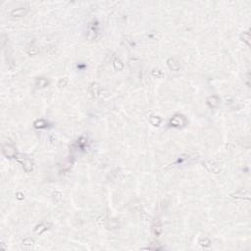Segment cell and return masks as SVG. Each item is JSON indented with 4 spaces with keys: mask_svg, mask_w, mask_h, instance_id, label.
<instances>
[{
    "mask_svg": "<svg viewBox=\"0 0 251 251\" xmlns=\"http://www.w3.org/2000/svg\"><path fill=\"white\" fill-rule=\"evenodd\" d=\"M151 74H152L153 76H155V77H160V76H162V72L160 71V70H156L154 69L152 72H151Z\"/></svg>",
    "mask_w": 251,
    "mask_h": 251,
    "instance_id": "cell-23",
    "label": "cell"
},
{
    "mask_svg": "<svg viewBox=\"0 0 251 251\" xmlns=\"http://www.w3.org/2000/svg\"><path fill=\"white\" fill-rule=\"evenodd\" d=\"M16 159L20 164L23 166L24 170L27 172V173H31L34 171V162L29 158L28 156L23 155V154H18L16 156Z\"/></svg>",
    "mask_w": 251,
    "mask_h": 251,
    "instance_id": "cell-1",
    "label": "cell"
},
{
    "mask_svg": "<svg viewBox=\"0 0 251 251\" xmlns=\"http://www.w3.org/2000/svg\"><path fill=\"white\" fill-rule=\"evenodd\" d=\"M167 65L170 68L172 71H179L180 68V65L179 63V61L176 60L175 58H170L167 61Z\"/></svg>",
    "mask_w": 251,
    "mask_h": 251,
    "instance_id": "cell-11",
    "label": "cell"
},
{
    "mask_svg": "<svg viewBox=\"0 0 251 251\" xmlns=\"http://www.w3.org/2000/svg\"><path fill=\"white\" fill-rule=\"evenodd\" d=\"M232 197L235 198V199H249L250 193L246 189H240L235 193L232 194Z\"/></svg>",
    "mask_w": 251,
    "mask_h": 251,
    "instance_id": "cell-9",
    "label": "cell"
},
{
    "mask_svg": "<svg viewBox=\"0 0 251 251\" xmlns=\"http://www.w3.org/2000/svg\"><path fill=\"white\" fill-rule=\"evenodd\" d=\"M198 242H199L200 246H202V247H204V248H207V247H209L210 245H211V240H210L208 237H206V236H204V237H201Z\"/></svg>",
    "mask_w": 251,
    "mask_h": 251,
    "instance_id": "cell-18",
    "label": "cell"
},
{
    "mask_svg": "<svg viewBox=\"0 0 251 251\" xmlns=\"http://www.w3.org/2000/svg\"><path fill=\"white\" fill-rule=\"evenodd\" d=\"M67 83H68V78H61V80L58 81V86H59L60 88H62V87H65L67 86Z\"/></svg>",
    "mask_w": 251,
    "mask_h": 251,
    "instance_id": "cell-22",
    "label": "cell"
},
{
    "mask_svg": "<svg viewBox=\"0 0 251 251\" xmlns=\"http://www.w3.org/2000/svg\"><path fill=\"white\" fill-rule=\"evenodd\" d=\"M203 166L205 167L207 170H208L210 173H213V174H219L221 172V169L220 167L215 164V163L213 162H210V161H203L202 162Z\"/></svg>",
    "mask_w": 251,
    "mask_h": 251,
    "instance_id": "cell-5",
    "label": "cell"
},
{
    "mask_svg": "<svg viewBox=\"0 0 251 251\" xmlns=\"http://www.w3.org/2000/svg\"><path fill=\"white\" fill-rule=\"evenodd\" d=\"M206 103H207V105H208L209 108H211V109H215V108H217L219 106L220 100H219V98L216 95H212V96H209V97L207 98Z\"/></svg>",
    "mask_w": 251,
    "mask_h": 251,
    "instance_id": "cell-10",
    "label": "cell"
},
{
    "mask_svg": "<svg viewBox=\"0 0 251 251\" xmlns=\"http://www.w3.org/2000/svg\"><path fill=\"white\" fill-rule=\"evenodd\" d=\"M28 12H29V6H21L18 8H15V9H13L11 11V16L19 18V17L25 16Z\"/></svg>",
    "mask_w": 251,
    "mask_h": 251,
    "instance_id": "cell-6",
    "label": "cell"
},
{
    "mask_svg": "<svg viewBox=\"0 0 251 251\" xmlns=\"http://www.w3.org/2000/svg\"><path fill=\"white\" fill-rule=\"evenodd\" d=\"M47 84H48V81L44 78H37L36 81V87H39V88H43V87L47 86Z\"/></svg>",
    "mask_w": 251,
    "mask_h": 251,
    "instance_id": "cell-14",
    "label": "cell"
},
{
    "mask_svg": "<svg viewBox=\"0 0 251 251\" xmlns=\"http://www.w3.org/2000/svg\"><path fill=\"white\" fill-rule=\"evenodd\" d=\"M101 91V86L98 83H92L88 87V92L92 97H98Z\"/></svg>",
    "mask_w": 251,
    "mask_h": 251,
    "instance_id": "cell-7",
    "label": "cell"
},
{
    "mask_svg": "<svg viewBox=\"0 0 251 251\" xmlns=\"http://www.w3.org/2000/svg\"><path fill=\"white\" fill-rule=\"evenodd\" d=\"M50 226H51V224L44 223V222H42V223L36 225V226L34 227V232L36 233V235H41V233H43L44 232H46V230H47L49 227H50Z\"/></svg>",
    "mask_w": 251,
    "mask_h": 251,
    "instance_id": "cell-8",
    "label": "cell"
},
{
    "mask_svg": "<svg viewBox=\"0 0 251 251\" xmlns=\"http://www.w3.org/2000/svg\"><path fill=\"white\" fill-rule=\"evenodd\" d=\"M113 66H114V68H115V70H117V71H122V70L124 69V63H123L122 61L119 59V58H115V59H114Z\"/></svg>",
    "mask_w": 251,
    "mask_h": 251,
    "instance_id": "cell-15",
    "label": "cell"
},
{
    "mask_svg": "<svg viewBox=\"0 0 251 251\" xmlns=\"http://www.w3.org/2000/svg\"><path fill=\"white\" fill-rule=\"evenodd\" d=\"M96 34H97V30H96V29L93 27V26H90L89 29H88V31H87L86 36L88 37L89 39H95V37H96Z\"/></svg>",
    "mask_w": 251,
    "mask_h": 251,
    "instance_id": "cell-17",
    "label": "cell"
},
{
    "mask_svg": "<svg viewBox=\"0 0 251 251\" xmlns=\"http://www.w3.org/2000/svg\"><path fill=\"white\" fill-rule=\"evenodd\" d=\"M249 77H250V73H249V72H248V73H247V74H246V84H247V86H250V83H249V81H249Z\"/></svg>",
    "mask_w": 251,
    "mask_h": 251,
    "instance_id": "cell-24",
    "label": "cell"
},
{
    "mask_svg": "<svg viewBox=\"0 0 251 251\" xmlns=\"http://www.w3.org/2000/svg\"><path fill=\"white\" fill-rule=\"evenodd\" d=\"M52 196H53V199H54V201L55 202H61V201H62V193H61V192H59V191H54L53 192V194H52Z\"/></svg>",
    "mask_w": 251,
    "mask_h": 251,
    "instance_id": "cell-21",
    "label": "cell"
},
{
    "mask_svg": "<svg viewBox=\"0 0 251 251\" xmlns=\"http://www.w3.org/2000/svg\"><path fill=\"white\" fill-rule=\"evenodd\" d=\"M26 52L29 54V55H36L37 52H39V47H36V45L34 44V43H31V44H29L27 47H26Z\"/></svg>",
    "mask_w": 251,
    "mask_h": 251,
    "instance_id": "cell-12",
    "label": "cell"
},
{
    "mask_svg": "<svg viewBox=\"0 0 251 251\" xmlns=\"http://www.w3.org/2000/svg\"><path fill=\"white\" fill-rule=\"evenodd\" d=\"M34 126L36 129H44V128H46V126H47V123H46L45 120L39 119V120H36V121L34 123Z\"/></svg>",
    "mask_w": 251,
    "mask_h": 251,
    "instance_id": "cell-13",
    "label": "cell"
},
{
    "mask_svg": "<svg viewBox=\"0 0 251 251\" xmlns=\"http://www.w3.org/2000/svg\"><path fill=\"white\" fill-rule=\"evenodd\" d=\"M17 195H18V196H17L18 199H23V198H24V196H23V193H21V192H18Z\"/></svg>",
    "mask_w": 251,
    "mask_h": 251,
    "instance_id": "cell-25",
    "label": "cell"
},
{
    "mask_svg": "<svg viewBox=\"0 0 251 251\" xmlns=\"http://www.w3.org/2000/svg\"><path fill=\"white\" fill-rule=\"evenodd\" d=\"M2 153H3V155L6 157V158H9V159L16 158V156L18 155L16 147L10 143H5L2 145Z\"/></svg>",
    "mask_w": 251,
    "mask_h": 251,
    "instance_id": "cell-2",
    "label": "cell"
},
{
    "mask_svg": "<svg viewBox=\"0 0 251 251\" xmlns=\"http://www.w3.org/2000/svg\"><path fill=\"white\" fill-rule=\"evenodd\" d=\"M241 40L247 44V46H250V33L249 31H245L241 34Z\"/></svg>",
    "mask_w": 251,
    "mask_h": 251,
    "instance_id": "cell-16",
    "label": "cell"
},
{
    "mask_svg": "<svg viewBox=\"0 0 251 251\" xmlns=\"http://www.w3.org/2000/svg\"><path fill=\"white\" fill-rule=\"evenodd\" d=\"M34 239L31 237H26L24 240H23V245H24V246L31 247V245H34Z\"/></svg>",
    "mask_w": 251,
    "mask_h": 251,
    "instance_id": "cell-20",
    "label": "cell"
},
{
    "mask_svg": "<svg viewBox=\"0 0 251 251\" xmlns=\"http://www.w3.org/2000/svg\"><path fill=\"white\" fill-rule=\"evenodd\" d=\"M169 124H170L171 127H174V128H183L186 125V120L183 115L176 114V115H174L170 119Z\"/></svg>",
    "mask_w": 251,
    "mask_h": 251,
    "instance_id": "cell-3",
    "label": "cell"
},
{
    "mask_svg": "<svg viewBox=\"0 0 251 251\" xmlns=\"http://www.w3.org/2000/svg\"><path fill=\"white\" fill-rule=\"evenodd\" d=\"M151 232H152L153 235L155 237H159L160 235H162L163 232V227H162V223L159 219H155L153 221L152 225H151Z\"/></svg>",
    "mask_w": 251,
    "mask_h": 251,
    "instance_id": "cell-4",
    "label": "cell"
},
{
    "mask_svg": "<svg viewBox=\"0 0 251 251\" xmlns=\"http://www.w3.org/2000/svg\"><path fill=\"white\" fill-rule=\"evenodd\" d=\"M149 122H150L151 125L154 126V127H159L160 124H161V122H162V120H161V118H160V117L152 116V117H150Z\"/></svg>",
    "mask_w": 251,
    "mask_h": 251,
    "instance_id": "cell-19",
    "label": "cell"
}]
</instances>
